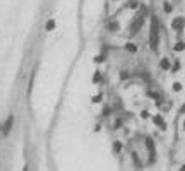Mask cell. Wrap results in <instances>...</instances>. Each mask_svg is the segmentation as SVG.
Wrapping results in <instances>:
<instances>
[{"instance_id":"6da1fadb","label":"cell","mask_w":185,"mask_h":171,"mask_svg":"<svg viewBox=\"0 0 185 171\" xmlns=\"http://www.w3.org/2000/svg\"><path fill=\"white\" fill-rule=\"evenodd\" d=\"M149 46L151 50H158L159 46V22L156 17L151 19V29H149Z\"/></svg>"},{"instance_id":"7a4b0ae2","label":"cell","mask_w":185,"mask_h":171,"mask_svg":"<svg viewBox=\"0 0 185 171\" xmlns=\"http://www.w3.org/2000/svg\"><path fill=\"white\" fill-rule=\"evenodd\" d=\"M142 22H144V14H141L139 17H136V19H134L132 26H130V33H132V34H136V33H137L139 29H141Z\"/></svg>"},{"instance_id":"3957f363","label":"cell","mask_w":185,"mask_h":171,"mask_svg":"<svg viewBox=\"0 0 185 171\" xmlns=\"http://www.w3.org/2000/svg\"><path fill=\"white\" fill-rule=\"evenodd\" d=\"M183 26H185V19L183 17H175L173 22H171V27H173L175 31H178V33L183 29Z\"/></svg>"},{"instance_id":"277c9868","label":"cell","mask_w":185,"mask_h":171,"mask_svg":"<svg viewBox=\"0 0 185 171\" xmlns=\"http://www.w3.org/2000/svg\"><path fill=\"white\" fill-rule=\"evenodd\" d=\"M146 147H148V151H149V161H154V156H156V152H154V142H153V139H146Z\"/></svg>"},{"instance_id":"5b68a950","label":"cell","mask_w":185,"mask_h":171,"mask_svg":"<svg viewBox=\"0 0 185 171\" xmlns=\"http://www.w3.org/2000/svg\"><path fill=\"white\" fill-rule=\"evenodd\" d=\"M12 125H14V117H12V115H9V118L5 120V125H4V135H9Z\"/></svg>"},{"instance_id":"8992f818","label":"cell","mask_w":185,"mask_h":171,"mask_svg":"<svg viewBox=\"0 0 185 171\" xmlns=\"http://www.w3.org/2000/svg\"><path fill=\"white\" fill-rule=\"evenodd\" d=\"M154 123H156V125H158V127L161 128V130H166V125H164L163 118L159 117V115H156V117H154Z\"/></svg>"},{"instance_id":"52a82bcc","label":"cell","mask_w":185,"mask_h":171,"mask_svg":"<svg viewBox=\"0 0 185 171\" xmlns=\"http://www.w3.org/2000/svg\"><path fill=\"white\" fill-rule=\"evenodd\" d=\"M159 67H161L163 70H168V69H171V64H170L168 58H163L161 62H159Z\"/></svg>"},{"instance_id":"ba28073f","label":"cell","mask_w":185,"mask_h":171,"mask_svg":"<svg viewBox=\"0 0 185 171\" xmlns=\"http://www.w3.org/2000/svg\"><path fill=\"white\" fill-rule=\"evenodd\" d=\"M125 50L130 51V53H136V51H137V46H136L134 43H127V45H125Z\"/></svg>"},{"instance_id":"9c48e42d","label":"cell","mask_w":185,"mask_h":171,"mask_svg":"<svg viewBox=\"0 0 185 171\" xmlns=\"http://www.w3.org/2000/svg\"><path fill=\"white\" fill-rule=\"evenodd\" d=\"M173 50H175V51H183V50H185V43L183 41H178L173 46Z\"/></svg>"},{"instance_id":"30bf717a","label":"cell","mask_w":185,"mask_h":171,"mask_svg":"<svg viewBox=\"0 0 185 171\" xmlns=\"http://www.w3.org/2000/svg\"><path fill=\"white\" fill-rule=\"evenodd\" d=\"M53 29H55V21L50 19V21L46 22V31H53Z\"/></svg>"},{"instance_id":"8fae6325","label":"cell","mask_w":185,"mask_h":171,"mask_svg":"<svg viewBox=\"0 0 185 171\" xmlns=\"http://www.w3.org/2000/svg\"><path fill=\"white\" fill-rule=\"evenodd\" d=\"M108 29H111V31H116V29H118V22H116V21L110 22V24H108Z\"/></svg>"},{"instance_id":"7c38bea8","label":"cell","mask_w":185,"mask_h":171,"mask_svg":"<svg viewBox=\"0 0 185 171\" xmlns=\"http://www.w3.org/2000/svg\"><path fill=\"white\" fill-rule=\"evenodd\" d=\"M100 80H101V74H100V72H96V74L93 75V82H94V84H98Z\"/></svg>"},{"instance_id":"4fadbf2b","label":"cell","mask_w":185,"mask_h":171,"mask_svg":"<svg viewBox=\"0 0 185 171\" xmlns=\"http://www.w3.org/2000/svg\"><path fill=\"white\" fill-rule=\"evenodd\" d=\"M113 151H115V152H120V151H122V144H120V142H115V144H113Z\"/></svg>"},{"instance_id":"5bb4252c","label":"cell","mask_w":185,"mask_h":171,"mask_svg":"<svg viewBox=\"0 0 185 171\" xmlns=\"http://www.w3.org/2000/svg\"><path fill=\"white\" fill-rule=\"evenodd\" d=\"M173 91H175V92L182 91V84H180V82H175V84H173Z\"/></svg>"},{"instance_id":"9a60e30c","label":"cell","mask_w":185,"mask_h":171,"mask_svg":"<svg viewBox=\"0 0 185 171\" xmlns=\"http://www.w3.org/2000/svg\"><path fill=\"white\" fill-rule=\"evenodd\" d=\"M163 9H164V12H171V5H170L168 2H164L163 4Z\"/></svg>"},{"instance_id":"2e32d148","label":"cell","mask_w":185,"mask_h":171,"mask_svg":"<svg viewBox=\"0 0 185 171\" xmlns=\"http://www.w3.org/2000/svg\"><path fill=\"white\" fill-rule=\"evenodd\" d=\"M180 69V62H178V60H177V62H175V64H173V67H171V72H177V70H178Z\"/></svg>"},{"instance_id":"e0dca14e","label":"cell","mask_w":185,"mask_h":171,"mask_svg":"<svg viewBox=\"0 0 185 171\" xmlns=\"http://www.w3.org/2000/svg\"><path fill=\"white\" fill-rule=\"evenodd\" d=\"M101 101V94H98V96L93 98V103H100Z\"/></svg>"},{"instance_id":"ac0fdd59","label":"cell","mask_w":185,"mask_h":171,"mask_svg":"<svg viewBox=\"0 0 185 171\" xmlns=\"http://www.w3.org/2000/svg\"><path fill=\"white\" fill-rule=\"evenodd\" d=\"M141 115H142V118H148V117H149V113H148V111H142Z\"/></svg>"},{"instance_id":"d6986e66","label":"cell","mask_w":185,"mask_h":171,"mask_svg":"<svg viewBox=\"0 0 185 171\" xmlns=\"http://www.w3.org/2000/svg\"><path fill=\"white\" fill-rule=\"evenodd\" d=\"M180 113H185V103L182 104V108H180Z\"/></svg>"},{"instance_id":"ffe728a7","label":"cell","mask_w":185,"mask_h":171,"mask_svg":"<svg viewBox=\"0 0 185 171\" xmlns=\"http://www.w3.org/2000/svg\"><path fill=\"white\" fill-rule=\"evenodd\" d=\"M22 171H29V169H27V166H24V168H22Z\"/></svg>"},{"instance_id":"44dd1931","label":"cell","mask_w":185,"mask_h":171,"mask_svg":"<svg viewBox=\"0 0 185 171\" xmlns=\"http://www.w3.org/2000/svg\"><path fill=\"white\" fill-rule=\"evenodd\" d=\"M180 171H185V164H183V166H182V168H180Z\"/></svg>"},{"instance_id":"7402d4cb","label":"cell","mask_w":185,"mask_h":171,"mask_svg":"<svg viewBox=\"0 0 185 171\" xmlns=\"http://www.w3.org/2000/svg\"><path fill=\"white\" fill-rule=\"evenodd\" d=\"M183 130H185V122H183Z\"/></svg>"}]
</instances>
